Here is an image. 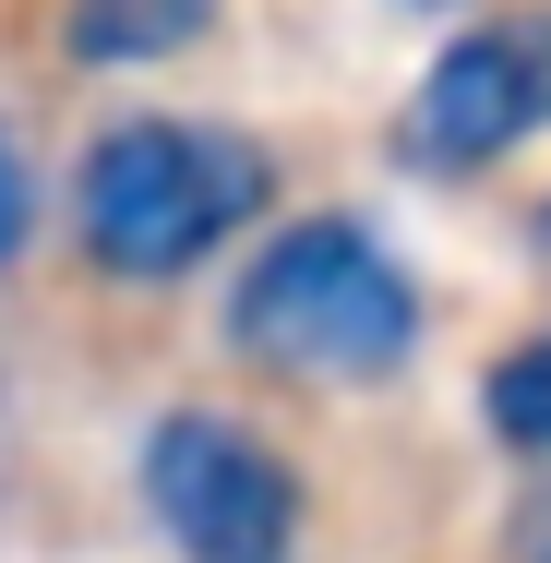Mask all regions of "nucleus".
Segmentation results:
<instances>
[{"label": "nucleus", "instance_id": "nucleus-1", "mask_svg": "<svg viewBox=\"0 0 551 563\" xmlns=\"http://www.w3.org/2000/svg\"><path fill=\"white\" fill-rule=\"evenodd\" d=\"M276 205V156L217 120H109L73 168V240L109 288H180Z\"/></svg>", "mask_w": 551, "mask_h": 563}, {"label": "nucleus", "instance_id": "nucleus-2", "mask_svg": "<svg viewBox=\"0 0 551 563\" xmlns=\"http://www.w3.org/2000/svg\"><path fill=\"white\" fill-rule=\"evenodd\" d=\"M228 347L288 384H384L420 347V276L360 217H288L228 288Z\"/></svg>", "mask_w": 551, "mask_h": 563}, {"label": "nucleus", "instance_id": "nucleus-3", "mask_svg": "<svg viewBox=\"0 0 551 563\" xmlns=\"http://www.w3.org/2000/svg\"><path fill=\"white\" fill-rule=\"evenodd\" d=\"M144 516L180 563H300V467L217 408H168L144 432Z\"/></svg>", "mask_w": 551, "mask_h": 563}, {"label": "nucleus", "instance_id": "nucleus-4", "mask_svg": "<svg viewBox=\"0 0 551 563\" xmlns=\"http://www.w3.org/2000/svg\"><path fill=\"white\" fill-rule=\"evenodd\" d=\"M528 132H551V12L455 24L432 48V73H420V97H408V120H396L408 168H443V180L516 156Z\"/></svg>", "mask_w": 551, "mask_h": 563}, {"label": "nucleus", "instance_id": "nucleus-5", "mask_svg": "<svg viewBox=\"0 0 551 563\" xmlns=\"http://www.w3.org/2000/svg\"><path fill=\"white\" fill-rule=\"evenodd\" d=\"M228 0H60V48L73 73H144V60H180L217 36Z\"/></svg>", "mask_w": 551, "mask_h": 563}, {"label": "nucleus", "instance_id": "nucleus-6", "mask_svg": "<svg viewBox=\"0 0 551 563\" xmlns=\"http://www.w3.org/2000/svg\"><path fill=\"white\" fill-rule=\"evenodd\" d=\"M480 420H492V444L551 455V336H528V347H504V360H492V384H480Z\"/></svg>", "mask_w": 551, "mask_h": 563}, {"label": "nucleus", "instance_id": "nucleus-7", "mask_svg": "<svg viewBox=\"0 0 551 563\" xmlns=\"http://www.w3.org/2000/svg\"><path fill=\"white\" fill-rule=\"evenodd\" d=\"M24 228H36V180H24V156H12V132H0V264L24 252Z\"/></svg>", "mask_w": 551, "mask_h": 563}, {"label": "nucleus", "instance_id": "nucleus-8", "mask_svg": "<svg viewBox=\"0 0 551 563\" xmlns=\"http://www.w3.org/2000/svg\"><path fill=\"white\" fill-rule=\"evenodd\" d=\"M516 563H551V492L516 504Z\"/></svg>", "mask_w": 551, "mask_h": 563}, {"label": "nucleus", "instance_id": "nucleus-9", "mask_svg": "<svg viewBox=\"0 0 551 563\" xmlns=\"http://www.w3.org/2000/svg\"><path fill=\"white\" fill-rule=\"evenodd\" d=\"M408 12H455V0H408Z\"/></svg>", "mask_w": 551, "mask_h": 563}, {"label": "nucleus", "instance_id": "nucleus-10", "mask_svg": "<svg viewBox=\"0 0 551 563\" xmlns=\"http://www.w3.org/2000/svg\"><path fill=\"white\" fill-rule=\"evenodd\" d=\"M540 240H551V205H540Z\"/></svg>", "mask_w": 551, "mask_h": 563}]
</instances>
